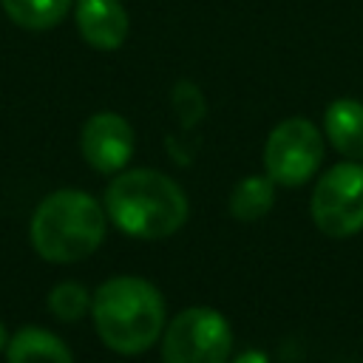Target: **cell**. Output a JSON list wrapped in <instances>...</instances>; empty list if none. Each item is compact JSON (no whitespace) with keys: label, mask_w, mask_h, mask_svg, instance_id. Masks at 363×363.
Returning <instances> with one entry per match:
<instances>
[{"label":"cell","mask_w":363,"mask_h":363,"mask_svg":"<svg viewBox=\"0 0 363 363\" xmlns=\"http://www.w3.org/2000/svg\"><path fill=\"white\" fill-rule=\"evenodd\" d=\"M91 318L108 349L119 354H142L164 332V301L150 281L116 275L94 292Z\"/></svg>","instance_id":"1"},{"label":"cell","mask_w":363,"mask_h":363,"mask_svg":"<svg viewBox=\"0 0 363 363\" xmlns=\"http://www.w3.org/2000/svg\"><path fill=\"white\" fill-rule=\"evenodd\" d=\"M105 213L125 235L167 238L187 221V196L167 173L136 167L108 184Z\"/></svg>","instance_id":"2"},{"label":"cell","mask_w":363,"mask_h":363,"mask_svg":"<svg viewBox=\"0 0 363 363\" xmlns=\"http://www.w3.org/2000/svg\"><path fill=\"white\" fill-rule=\"evenodd\" d=\"M105 207L82 190H57L45 196L31 216V244L51 264L88 258L105 238Z\"/></svg>","instance_id":"3"},{"label":"cell","mask_w":363,"mask_h":363,"mask_svg":"<svg viewBox=\"0 0 363 363\" xmlns=\"http://www.w3.org/2000/svg\"><path fill=\"white\" fill-rule=\"evenodd\" d=\"M233 329L210 306L182 309L162 332V363H227Z\"/></svg>","instance_id":"4"},{"label":"cell","mask_w":363,"mask_h":363,"mask_svg":"<svg viewBox=\"0 0 363 363\" xmlns=\"http://www.w3.org/2000/svg\"><path fill=\"white\" fill-rule=\"evenodd\" d=\"M309 213L315 227L332 238L363 230V164L349 159L329 167L312 190Z\"/></svg>","instance_id":"5"},{"label":"cell","mask_w":363,"mask_h":363,"mask_svg":"<svg viewBox=\"0 0 363 363\" xmlns=\"http://www.w3.org/2000/svg\"><path fill=\"white\" fill-rule=\"evenodd\" d=\"M323 159V136L315 122L289 116L278 122L264 145V170L275 184L298 187L309 182Z\"/></svg>","instance_id":"6"},{"label":"cell","mask_w":363,"mask_h":363,"mask_svg":"<svg viewBox=\"0 0 363 363\" xmlns=\"http://www.w3.org/2000/svg\"><path fill=\"white\" fill-rule=\"evenodd\" d=\"M79 147H82L85 162L94 170L119 173L133 156L136 136L125 116H119L113 111H99L82 125Z\"/></svg>","instance_id":"7"},{"label":"cell","mask_w":363,"mask_h":363,"mask_svg":"<svg viewBox=\"0 0 363 363\" xmlns=\"http://www.w3.org/2000/svg\"><path fill=\"white\" fill-rule=\"evenodd\" d=\"M74 20L79 37L96 51H113L128 40L130 20L119 0H77Z\"/></svg>","instance_id":"8"},{"label":"cell","mask_w":363,"mask_h":363,"mask_svg":"<svg viewBox=\"0 0 363 363\" xmlns=\"http://www.w3.org/2000/svg\"><path fill=\"white\" fill-rule=\"evenodd\" d=\"M323 130L340 156L352 162H363V102L360 99H352V96L335 99L323 113Z\"/></svg>","instance_id":"9"},{"label":"cell","mask_w":363,"mask_h":363,"mask_svg":"<svg viewBox=\"0 0 363 363\" xmlns=\"http://www.w3.org/2000/svg\"><path fill=\"white\" fill-rule=\"evenodd\" d=\"M9 363H74L71 349L48 329L26 326L6 343Z\"/></svg>","instance_id":"10"},{"label":"cell","mask_w":363,"mask_h":363,"mask_svg":"<svg viewBox=\"0 0 363 363\" xmlns=\"http://www.w3.org/2000/svg\"><path fill=\"white\" fill-rule=\"evenodd\" d=\"M6 17L28 31H48L65 20L74 0H0Z\"/></svg>","instance_id":"11"},{"label":"cell","mask_w":363,"mask_h":363,"mask_svg":"<svg viewBox=\"0 0 363 363\" xmlns=\"http://www.w3.org/2000/svg\"><path fill=\"white\" fill-rule=\"evenodd\" d=\"M275 182L269 176H244L230 193V213L238 221H255L272 210Z\"/></svg>","instance_id":"12"},{"label":"cell","mask_w":363,"mask_h":363,"mask_svg":"<svg viewBox=\"0 0 363 363\" xmlns=\"http://www.w3.org/2000/svg\"><path fill=\"white\" fill-rule=\"evenodd\" d=\"M48 309H51L54 318H60V320H65V323H74V320H79V318L91 309V295H88V289H85L82 284H77V281H62V284H57V286L51 289V295H48Z\"/></svg>","instance_id":"13"},{"label":"cell","mask_w":363,"mask_h":363,"mask_svg":"<svg viewBox=\"0 0 363 363\" xmlns=\"http://www.w3.org/2000/svg\"><path fill=\"white\" fill-rule=\"evenodd\" d=\"M235 363H269V360H267V354H264V352H244Z\"/></svg>","instance_id":"14"},{"label":"cell","mask_w":363,"mask_h":363,"mask_svg":"<svg viewBox=\"0 0 363 363\" xmlns=\"http://www.w3.org/2000/svg\"><path fill=\"white\" fill-rule=\"evenodd\" d=\"M6 343H9V335H6V326L0 320V349H6Z\"/></svg>","instance_id":"15"}]
</instances>
